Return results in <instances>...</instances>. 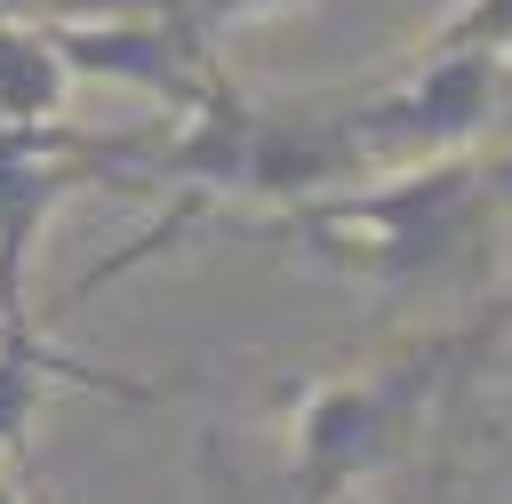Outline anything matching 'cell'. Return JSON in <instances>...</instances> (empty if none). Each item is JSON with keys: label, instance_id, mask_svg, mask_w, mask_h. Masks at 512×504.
<instances>
[{"label": "cell", "instance_id": "cell-6", "mask_svg": "<svg viewBox=\"0 0 512 504\" xmlns=\"http://www.w3.org/2000/svg\"><path fill=\"white\" fill-rule=\"evenodd\" d=\"M48 384H80V392H112V400H152V384L112 376V368H88V360L40 344L32 328H8V336H0V448H8V456H24L32 408H40Z\"/></svg>", "mask_w": 512, "mask_h": 504}, {"label": "cell", "instance_id": "cell-5", "mask_svg": "<svg viewBox=\"0 0 512 504\" xmlns=\"http://www.w3.org/2000/svg\"><path fill=\"white\" fill-rule=\"evenodd\" d=\"M496 96H504V56L496 48H432L408 88H392L376 104H352L344 128L368 160H392V152L440 160V152H464L488 128Z\"/></svg>", "mask_w": 512, "mask_h": 504}, {"label": "cell", "instance_id": "cell-3", "mask_svg": "<svg viewBox=\"0 0 512 504\" xmlns=\"http://www.w3.org/2000/svg\"><path fill=\"white\" fill-rule=\"evenodd\" d=\"M160 136L168 128L88 136V128H64V120H40V128L0 120V320L8 328H32V312H24V264H32V240L56 216V200H72L80 184H144Z\"/></svg>", "mask_w": 512, "mask_h": 504}, {"label": "cell", "instance_id": "cell-8", "mask_svg": "<svg viewBox=\"0 0 512 504\" xmlns=\"http://www.w3.org/2000/svg\"><path fill=\"white\" fill-rule=\"evenodd\" d=\"M432 48H496V56H512V0H464L440 32H432ZM424 48V56H432Z\"/></svg>", "mask_w": 512, "mask_h": 504}, {"label": "cell", "instance_id": "cell-1", "mask_svg": "<svg viewBox=\"0 0 512 504\" xmlns=\"http://www.w3.org/2000/svg\"><path fill=\"white\" fill-rule=\"evenodd\" d=\"M504 328V304H488L464 328L408 336L392 360L336 376V384H296L288 392V464H280V504H344L368 472H384L432 400L472 368V352Z\"/></svg>", "mask_w": 512, "mask_h": 504}, {"label": "cell", "instance_id": "cell-12", "mask_svg": "<svg viewBox=\"0 0 512 504\" xmlns=\"http://www.w3.org/2000/svg\"><path fill=\"white\" fill-rule=\"evenodd\" d=\"M0 16H16V8H8V0H0Z\"/></svg>", "mask_w": 512, "mask_h": 504}, {"label": "cell", "instance_id": "cell-10", "mask_svg": "<svg viewBox=\"0 0 512 504\" xmlns=\"http://www.w3.org/2000/svg\"><path fill=\"white\" fill-rule=\"evenodd\" d=\"M184 8H192L200 32H216V24H240V16H264V8H296V0H184Z\"/></svg>", "mask_w": 512, "mask_h": 504}, {"label": "cell", "instance_id": "cell-4", "mask_svg": "<svg viewBox=\"0 0 512 504\" xmlns=\"http://www.w3.org/2000/svg\"><path fill=\"white\" fill-rule=\"evenodd\" d=\"M48 40L64 56L72 80H112V88H144L176 112H192L224 64L208 56V32L192 24V8H128V16H48Z\"/></svg>", "mask_w": 512, "mask_h": 504}, {"label": "cell", "instance_id": "cell-2", "mask_svg": "<svg viewBox=\"0 0 512 504\" xmlns=\"http://www.w3.org/2000/svg\"><path fill=\"white\" fill-rule=\"evenodd\" d=\"M504 192V168L472 160V152H440L400 168L392 184H328L288 200V216H272V240H296L360 280H424L440 272L488 216V200Z\"/></svg>", "mask_w": 512, "mask_h": 504}, {"label": "cell", "instance_id": "cell-11", "mask_svg": "<svg viewBox=\"0 0 512 504\" xmlns=\"http://www.w3.org/2000/svg\"><path fill=\"white\" fill-rule=\"evenodd\" d=\"M504 200H512V168H504Z\"/></svg>", "mask_w": 512, "mask_h": 504}, {"label": "cell", "instance_id": "cell-9", "mask_svg": "<svg viewBox=\"0 0 512 504\" xmlns=\"http://www.w3.org/2000/svg\"><path fill=\"white\" fill-rule=\"evenodd\" d=\"M16 16L24 8H48V16H128V8H176V0H8Z\"/></svg>", "mask_w": 512, "mask_h": 504}, {"label": "cell", "instance_id": "cell-7", "mask_svg": "<svg viewBox=\"0 0 512 504\" xmlns=\"http://www.w3.org/2000/svg\"><path fill=\"white\" fill-rule=\"evenodd\" d=\"M72 96V72L48 40V24H24V16H0V120L16 128H40L56 120Z\"/></svg>", "mask_w": 512, "mask_h": 504}]
</instances>
